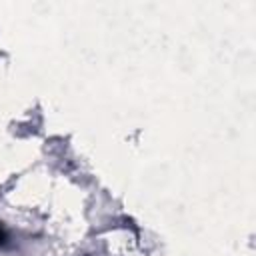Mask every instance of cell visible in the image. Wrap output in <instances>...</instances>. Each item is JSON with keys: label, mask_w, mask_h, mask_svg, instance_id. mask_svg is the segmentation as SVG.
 <instances>
[{"label": "cell", "mask_w": 256, "mask_h": 256, "mask_svg": "<svg viewBox=\"0 0 256 256\" xmlns=\"http://www.w3.org/2000/svg\"><path fill=\"white\" fill-rule=\"evenodd\" d=\"M6 248H10V234L4 228V224L0 222V250H6Z\"/></svg>", "instance_id": "cell-1"}]
</instances>
